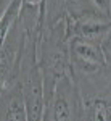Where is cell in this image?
<instances>
[{
  "mask_svg": "<svg viewBox=\"0 0 111 121\" xmlns=\"http://www.w3.org/2000/svg\"><path fill=\"white\" fill-rule=\"evenodd\" d=\"M37 60L44 78V95L48 99L56 82L71 74L69 65V36L66 18L53 24L42 26L37 44Z\"/></svg>",
  "mask_w": 111,
  "mask_h": 121,
  "instance_id": "1",
  "label": "cell"
},
{
  "mask_svg": "<svg viewBox=\"0 0 111 121\" xmlns=\"http://www.w3.org/2000/svg\"><path fill=\"white\" fill-rule=\"evenodd\" d=\"M73 79L77 91V121H111V66Z\"/></svg>",
  "mask_w": 111,
  "mask_h": 121,
  "instance_id": "2",
  "label": "cell"
},
{
  "mask_svg": "<svg viewBox=\"0 0 111 121\" xmlns=\"http://www.w3.org/2000/svg\"><path fill=\"white\" fill-rule=\"evenodd\" d=\"M42 121H77V91L71 74L61 78L45 99Z\"/></svg>",
  "mask_w": 111,
  "mask_h": 121,
  "instance_id": "3",
  "label": "cell"
},
{
  "mask_svg": "<svg viewBox=\"0 0 111 121\" xmlns=\"http://www.w3.org/2000/svg\"><path fill=\"white\" fill-rule=\"evenodd\" d=\"M71 76H87L102 71L106 66L100 44L82 37H69Z\"/></svg>",
  "mask_w": 111,
  "mask_h": 121,
  "instance_id": "4",
  "label": "cell"
},
{
  "mask_svg": "<svg viewBox=\"0 0 111 121\" xmlns=\"http://www.w3.org/2000/svg\"><path fill=\"white\" fill-rule=\"evenodd\" d=\"M66 28L69 37H82L100 44L103 36L111 28V16L98 11H89L76 18L66 16Z\"/></svg>",
  "mask_w": 111,
  "mask_h": 121,
  "instance_id": "5",
  "label": "cell"
},
{
  "mask_svg": "<svg viewBox=\"0 0 111 121\" xmlns=\"http://www.w3.org/2000/svg\"><path fill=\"white\" fill-rule=\"evenodd\" d=\"M0 121H29L26 102L15 78L0 89Z\"/></svg>",
  "mask_w": 111,
  "mask_h": 121,
  "instance_id": "6",
  "label": "cell"
},
{
  "mask_svg": "<svg viewBox=\"0 0 111 121\" xmlns=\"http://www.w3.org/2000/svg\"><path fill=\"white\" fill-rule=\"evenodd\" d=\"M100 48H102V53H103V56H105L106 66H111V28L108 29V32L103 36L102 42H100Z\"/></svg>",
  "mask_w": 111,
  "mask_h": 121,
  "instance_id": "7",
  "label": "cell"
},
{
  "mask_svg": "<svg viewBox=\"0 0 111 121\" xmlns=\"http://www.w3.org/2000/svg\"><path fill=\"white\" fill-rule=\"evenodd\" d=\"M90 3L98 13L111 16V0H90Z\"/></svg>",
  "mask_w": 111,
  "mask_h": 121,
  "instance_id": "8",
  "label": "cell"
},
{
  "mask_svg": "<svg viewBox=\"0 0 111 121\" xmlns=\"http://www.w3.org/2000/svg\"><path fill=\"white\" fill-rule=\"evenodd\" d=\"M13 0H0V16L5 13V10L10 7V3H11Z\"/></svg>",
  "mask_w": 111,
  "mask_h": 121,
  "instance_id": "9",
  "label": "cell"
}]
</instances>
